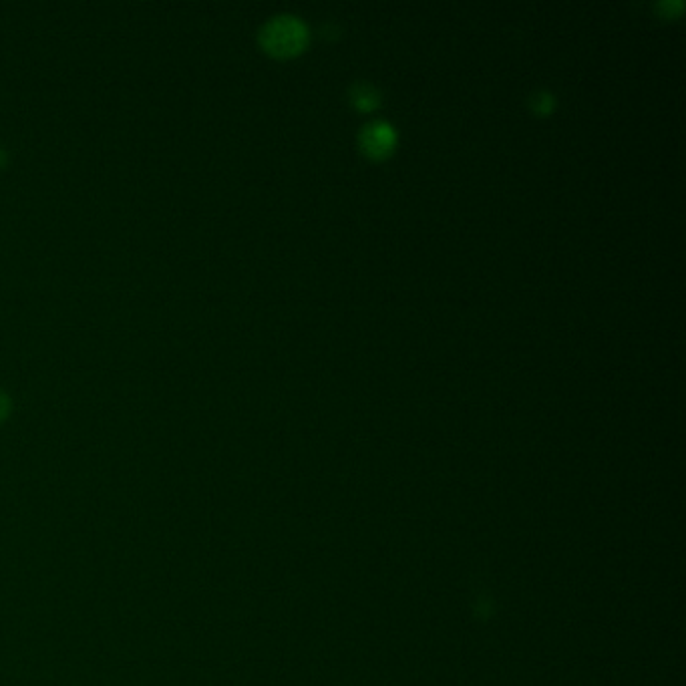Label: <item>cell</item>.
I'll use <instances>...</instances> for the list:
<instances>
[{
  "instance_id": "6da1fadb",
  "label": "cell",
  "mask_w": 686,
  "mask_h": 686,
  "mask_svg": "<svg viewBox=\"0 0 686 686\" xmlns=\"http://www.w3.org/2000/svg\"><path fill=\"white\" fill-rule=\"evenodd\" d=\"M306 25L294 15L272 16L260 30L262 46L276 57L298 53L306 43Z\"/></svg>"
},
{
  "instance_id": "7a4b0ae2",
  "label": "cell",
  "mask_w": 686,
  "mask_h": 686,
  "mask_svg": "<svg viewBox=\"0 0 686 686\" xmlns=\"http://www.w3.org/2000/svg\"><path fill=\"white\" fill-rule=\"evenodd\" d=\"M396 133L387 121H370L361 131V145L368 155L382 157L393 149Z\"/></svg>"
},
{
  "instance_id": "3957f363",
  "label": "cell",
  "mask_w": 686,
  "mask_h": 686,
  "mask_svg": "<svg viewBox=\"0 0 686 686\" xmlns=\"http://www.w3.org/2000/svg\"><path fill=\"white\" fill-rule=\"evenodd\" d=\"M351 97L352 101L356 103L361 109H373V107L379 103V95H377V91L370 87L368 83H356V85L351 89Z\"/></svg>"
},
{
  "instance_id": "277c9868",
  "label": "cell",
  "mask_w": 686,
  "mask_h": 686,
  "mask_svg": "<svg viewBox=\"0 0 686 686\" xmlns=\"http://www.w3.org/2000/svg\"><path fill=\"white\" fill-rule=\"evenodd\" d=\"M529 103H531V109H533L536 113H548V111L552 109V105H554V99H552L550 93H545V91H538V93L531 95Z\"/></svg>"
},
{
  "instance_id": "5b68a950",
  "label": "cell",
  "mask_w": 686,
  "mask_h": 686,
  "mask_svg": "<svg viewBox=\"0 0 686 686\" xmlns=\"http://www.w3.org/2000/svg\"><path fill=\"white\" fill-rule=\"evenodd\" d=\"M8 413H11V399L8 394L0 391V423L8 417Z\"/></svg>"
},
{
  "instance_id": "8992f818",
  "label": "cell",
  "mask_w": 686,
  "mask_h": 686,
  "mask_svg": "<svg viewBox=\"0 0 686 686\" xmlns=\"http://www.w3.org/2000/svg\"><path fill=\"white\" fill-rule=\"evenodd\" d=\"M660 8H666L671 15H674L676 11H680V8H682V2H662V4H660Z\"/></svg>"
},
{
  "instance_id": "52a82bcc",
  "label": "cell",
  "mask_w": 686,
  "mask_h": 686,
  "mask_svg": "<svg viewBox=\"0 0 686 686\" xmlns=\"http://www.w3.org/2000/svg\"><path fill=\"white\" fill-rule=\"evenodd\" d=\"M6 161H8V155H6V151H4V149H0V169L6 165Z\"/></svg>"
}]
</instances>
